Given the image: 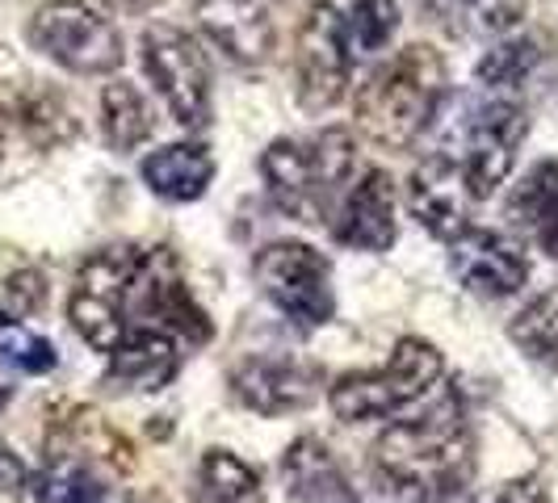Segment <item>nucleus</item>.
<instances>
[{
	"label": "nucleus",
	"mask_w": 558,
	"mask_h": 503,
	"mask_svg": "<svg viewBox=\"0 0 558 503\" xmlns=\"http://www.w3.org/2000/svg\"><path fill=\"white\" fill-rule=\"evenodd\" d=\"M374 466L383 482L416 503H458L471 491L475 441L462 416V403L446 398L437 412L412 424H395L378 437Z\"/></svg>",
	"instance_id": "obj_1"
},
{
	"label": "nucleus",
	"mask_w": 558,
	"mask_h": 503,
	"mask_svg": "<svg viewBox=\"0 0 558 503\" xmlns=\"http://www.w3.org/2000/svg\"><path fill=\"white\" fill-rule=\"evenodd\" d=\"M446 97V63L433 47H408L378 68L357 93V126L378 147H408L437 118Z\"/></svg>",
	"instance_id": "obj_2"
},
{
	"label": "nucleus",
	"mask_w": 558,
	"mask_h": 503,
	"mask_svg": "<svg viewBox=\"0 0 558 503\" xmlns=\"http://www.w3.org/2000/svg\"><path fill=\"white\" fill-rule=\"evenodd\" d=\"M265 185L281 210L299 223H324L328 197L353 172V139L349 131H324L311 143L278 139L260 156Z\"/></svg>",
	"instance_id": "obj_3"
},
{
	"label": "nucleus",
	"mask_w": 558,
	"mask_h": 503,
	"mask_svg": "<svg viewBox=\"0 0 558 503\" xmlns=\"http://www.w3.org/2000/svg\"><path fill=\"white\" fill-rule=\"evenodd\" d=\"M441 369H446V361H441V353L428 340L403 335L395 344L391 361L383 365V369H374V373H344L328 391V407L344 424L395 416L408 403H416L420 394L441 378Z\"/></svg>",
	"instance_id": "obj_4"
},
{
	"label": "nucleus",
	"mask_w": 558,
	"mask_h": 503,
	"mask_svg": "<svg viewBox=\"0 0 558 503\" xmlns=\"http://www.w3.org/2000/svg\"><path fill=\"white\" fill-rule=\"evenodd\" d=\"M140 256L143 248L131 244L106 248L88 256L76 273L68 319L97 353H113L131 335V281L140 269Z\"/></svg>",
	"instance_id": "obj_5"
},
{
	"label": "nucleus",
	"mask_w": 558,
	"mask_h": 503,
	"mask_svg": "<svg viewBox=\"0 0 558 503\" xmlns=\"http://www.w3.org/2000/svg\"><path fill=\"white\" fill-rule=\"evenodd\" d=\"M29 42L59 68L81 76H101L122 63L118 26L84 0H47L29 22Z\"/></svg>",
	"instance_id": "obj_6"
},
{
	"label": "nucleus",
	"mask_w": 558,
	"mask_h": 503,
	"mask_svg": "<svg viewBox=\"0 0 558 503\" xmlns=\"http://www.w3.org/2000/svg\"><path fill=\"white\" fill-rule=\"evenodd\" d=\"M252 273L265 298L299 328H324L332 319V269L307 244H269L256 256Z\"/></svg>",
	"instance_id": "obj_7"
},
{
	"label": "nucleus",
	"mask_w": 558,
	"mask_h": 503,
	"mask_svg": "<svg viewBox=\"0 0 558 503\" xmlns=\"http://www.w3.org/2000/svg\"><path fill=\"white\" fill-rule=\"evenodd\" d=\"M143 68L181 126L197 131L210 122V72L185 29L168 26V22L143 29Z\"/></svg>",
	"instance_id": "obj_8"
},
{
	"label": "nucleus",
	"mask_w": 558,
	"mask_h": 503,
	"mask_svg": "<svg viewBox=\"0 0 558 503\" xmlns=\"http://www.w3.org/2000/svg\"><path fill=\"white\" fill-rule=\"evenodd\" d=\"M349 68H353V51L344 42V17L332 4H315L299 29V47H294L299 106L311 113L332 110L349 88Z\"/></svg>",
	"instance_id": "obj_9"
},
{
	"label": "nucleus",
	"mask_w": 558,
	"mask_h": 503,
	"mask_svg": "<svg viewBox=\"0 0 558 503\" xmlns=\"http://www.w3.org/2000/svg\"><path fill=\"white\" fill-rule=\"evenodd\" d=\"M530 131V118L512 101H483L462 122V172L471 181V194L487 197L512 172L517 147Z\"/></svg>",
	"instance_id": "obj_10"
},
{
	"label": "nucleus",
	"mask_w": 558,
	"mask_h": 503,
	"mask_svg": "<svg viewBox=\"0 0 558 503\" xmlns=\"http://www.w3.org/2000/svg\"><path fill=\"white\" fill-rule=\"evenodd\" d=\"M453 252H449V265L462 285H471L475 294H487V298H508L517 294L525 278H530V260L521 244H512L500 231H478V226H466L458 240H449Z\"/></svg>",
	"instance_id": "obj_11"
},
{
	"label": "nucleus",
	"mask_w": 558,
	"mask_h": 503,
	"mask_svg": "<svg viewBox=\"0 0 558 503\" xmlns=\"http://www.w3.org/2000/svg\"><path fill=\"white\" fill-rule=\"evenodd\" d=\"M471 181L458 160L449 156H428L408 181V206L420 226H428L437 240H458L471 219Z\"/></svg>",
	"instance_id": "obj_12"
},
{
	"label": "nucleus",
	"mask_w": 558,
	"mask_h": 503,
	"mask_svg": "<svg viewBox=\"0 0 558 503\" xmlns=\"http://www.w3.org/2000/svg\"><path fill=\"white\" fill-rule=\"evenodd\" d=\"M235 398L256 416H290L303 412L319 394V373L294 361H244L231 373Z\"/></svg>",
	"instance_id": "obj_13"
},
{
	"label": "nucleus",
	"mask_w": 558,
	"mask_h": 503,
	"mask_svg": "<svg viewBox=\"0 0 558 503\" xmlns=\"http://www.w3.org/2000/svg\"><path fill=\"white\" fill-rule=\"evenodd\" d=\"M336 235L362 252H387L395 244V185L383 168H369L344 197Z\"/></svg>",
	"instance_id": "obj_14"
},
{
	"label": "nucleus",
	"mask_w": 558,
	"mask_h": 503,
	"mask_svg": "<svg viewBox=\"0 0 558 503\" xmlns=\"http://www.w3.org/2000/svg\"><path fill=\"white\" fill-rule=\"evenodd\" d=\"M281 478H286V495L294 503H362L349 475L332 457V449L319 437H299L286 449Z\"/></svg>",
	"instance_id": "obj_15"
},
{
	"label": "nucleus",
	"mask_w": 558,
	"mask_h": 503,
	"mask_svg": "<svg viewBox=\"0 0 558 503\" xmlns=\"http://www.w3.org/2000/svg\"><path fill=\"white\" fill-rule=\"evenodd\" d=\"M197 22L235 63H260L274 51V26L260 0H202Z\"/></svg>",
	"instance_id": "obj_16"
},
{
	"label": "nucleus",
	"mask_w": 558,
	"mask_h": 503,
	"mask_svg": "<svg viewBox=\"0 0 558 503\" xmlns=\"http://www.w3.org/2000/svg\"><path fill=\"white\" fill-rule=\"evenodd\" d=\"M51 462H72V466H110V470H131V445L113 432L106 419L88 407H76L68 419L51 428Z\"/></svg>",
	"instance_id": "obj_17"
},
{
	"label": "nucleus",
	"mask_w": 558,
	"mask_h": 503,
	"mask_svg": "<svg viewBox=\"0 0 558 503\" xmlns=\"http://www.w3.org/2000/svg\"><path fill=\"white\" fill-rule=\"evenodd\" d=\"M181 369V353L160 328H143L126 335L110 353V378L131 391H165Z\"/></svg>",
	"instance_id": "obj_18"
},
{
	"label": "nucleus",
	"mask_w": 558,
	"mask_h": 503,
	"mask_svg": "<svg viewBox=\"0 0 558 503\" xmlns=\"http://www.w3.org/2000/svg\"><path fill=\"white\" fill-rule=\"evenodd\" d=\"M210 176H215V160L197 143H172V147H160L143 160L147 189L168 197V201H197L206 194Z\"/></svg>",
	"instance_id": "obj_19"
},
{
	"label": "nucleus",
	"mask_w": 558,
	"mask_h": 503,
	"mask_svg": "<svg viewBox=\"0 0 558 503\" xmlns=\"http://www.w3.org/2000/svg\"><path fill=\"white\" fill-rule=\"evenodd\" d=\"M508 214L530 231L542 244V252H550L558 260V164H537L517 185V194L508 201Z\"/></svg>",
	"instance_id": "obj_20"
},
{
	"label": "nucleus",
	"mask_w": 558,
	"mask_h": 503,
	"mask_svg": "<svg viewBox=\"0 0 558 503\" xmlns=\"http://www.w3.org/2000/svg\"><path fill=\"white\" fill-rule=\"evenodd\" d=\"M194 503H260V478L227 449H206L197 466Z\"/></svg>",
	"instance_id": "obj_21"
},
{
	"label": "nucleus",
	"mask_w": 558,
	"mask_h": 503,
	"mask_svg": "<svg viewBox=\"0 0 558 503\" xmlns=\"http://www.w3.org/2000/svg\"><path fill=\"white\" fill-rule=\"evenodd\" d=\"M101 126L113 151H135L151 135V110L135 84H110L101 93Z\"/></svg>",
	"instance_id": "obj_22"
},
{
	"label": "nucleus",
	"mask_w": 558,
	"mask_h": 503,
	"mask_svg": "<svg viewBox=\"0 0 558 503\" xmlns=\"http://www.w3.org/2000/svg\"><path fill=\"white\" fill-rule=\"evenodd\" d=\"M395 29H399L395 0H357L349 9V17H344V42H349L353 59L374 56V51H383L391 42Z\"/></svg>",
	"instance_id": "obj_23"
},
{
	"label": "nucleus",
	"mask_w": 558,
	"mask_h": 503,
	"mask_svg": "<svg viewBox=\"0 0 558 503\" xmlns=\"http://www.w3.org/2000/svg\"><path fill=\"white\" fill-rule=\"evenodd\" d=\"M512 344L525 348L533 361L558 369V298H537L512 319Z\"/></svg>",
	"instance_id": "obj_24"
},
{
	"label": "nucleus",
	"mask_w": 558,
	"mask_h": 503,
	"mask_svg": "<svg viewBox=\"0 0 558 503\" xmlns=\"http://www.w3.org/2000/svg\"><path fill=\"white\" fill-rule=\"evenodd\" d=\"M0 361L22 369V373H51L59 357L43 335H34L29 328L13 323L9 315H0Z\"/></svg>",
	"instance_id": "obj_25"
},
{
	"label": "nucleus",
	"mask_w": 558,
	"mask_h": 503,
	"mask_svg": "<svg viewBox=\"0 0 558 503\" xmlns=\"http://www.w3.org/2000/svg\"><path fill=\"white\" fill-rule=\"evenodd\" d=\"M34 495H38V503H106L101 482L72 462H51V470L38 478Z\"/></svg>",
	"instance_id": "obj_26"
},
{
	"label": "nucleus",
	"mask_w": 558,
	"mask_h": 503,
	"mask_svg": "<svg viewBox=\"0 0 558 503\" xmlns=\"http://www.w3.org/2000/svg\"><path fill=\"white\" fill-rule=\"evenodd\" d=\"M533 63H537V47L533 42H525V38L500 42L492 56L478 63V81L487 84V88H517L533 72Z\"/></svg>",
	"instance_id": "obj_27"
},
{
	"label": "nucleus",
	"mask_w": 558,
	"mask_h": 503,
	"mask_svg": "<svg viewBox=\"0 0 558 503\" xmlns=\"http://www.w3.org/2000/svg\"><path fill=\"white\" fill-rule=\"evenodd\" d=\"M43 298H47V285H43V278L34 269H26V273H17V278L9 281V303H13V310L29 315V310L43 307Z\"/></svg>",
	"instance_id": "obj_28"
},
{
	"label": "nucleus",
	"mask_w": 558,
	"mask_h": 503,
	"mask_svg": "<svg viewBox=\"0 0 558 503\" xmlns=\"http://www.w3.org/2000/svg\"><path fill=\"white\" fill-rule=\"evenodd\" d=\"M496 503H550V495L542 491L537 478H512L500 495H496Z\"/></svg>",
	"instance_id": "obj_29"
},
{
	"label": "nucleus",
	"mask_w": 558,
	"mask_h": 503,
	"mask_svg": "<svg viewBox=\"0 0 558 503\" xmlns=\"http://www.w3.org/2000/svg\"><path fill=\"white\" fill-rule=\"evenodd\" d=\"M22 478H26V470L17 466V457H9V453L0 449V491H17Z\"/></svg>",
	"instance_id": "obj_30"
},
{
	"label": "nucleus",
	"mask_w": 558,
	"mask_h": 503,
	"mask_svg": "<svg viewBox=\"0 0 558 503\" xmlns=\"http://www.w3.org/2000/svg\"><path fill=\"white\" fill-rule=\"evenodd\" d=\"M424 4H428V9H462L466 0H424Z\"/></svg>",
	"instance_id": "obj_31"
},
{
	"label": "nucleus",
	"mask_w": 558,
	"mask_h": 503,
	"mask_svg": "<svg viewBox=\"0 0 558 503\" xmlns=\"http://www.w3.org/2000/svg\"><path fill=\"white\" fill-rule=\"evenodd\" d=\"M9 394H13V387H4V382H0V407L9 403Z\"/></svg>",
	"instance_id": "obj_32"
},
{
	"label": "nucleus",
	"mask_w": 558,
	"mask_h": 503,
	"mask_svg": "<svg viewBox=\"0 0 558 503\" xmlns=\"http://www.w3.org/2000/svg\"><path fill=\"white\" fill-rule=\"evenodd\" d=\"M113 4H122V9H135V4H143V0H113Z\"/></svg>",
	"instance_id": "obj_33"
},
{
	"label": "nucleus",
	"mask_w": 558,
	"mask_h": 503,
	"mask_svg": "<svg viewBox=\"0 0 558 503\" xmlns=\"http://www.w3.org/2000/svg\"><path fill=\"white\" fill-rule=\"evenodd\" d=\"M0 135H4V110H0Z\"/></svg>",
	"instance_id": "obj_34"
}]
</instances>
